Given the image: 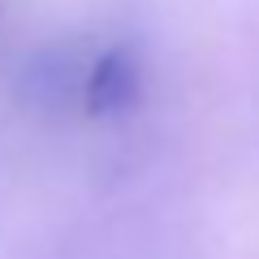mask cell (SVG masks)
Instances as JSON below:
<instances>
[{
    "label": "cell",
    "mask_w": 259,
    "mask_h": 259,
    "mask_svg": "<svg viewBox=\"0 0 259 259\" xmlns=\"http://www.w3.org/2000/svg\"><path fill=\"white\" fill-rule=\"evenodd\" d=\"M139 91H143V65L130 48H108L87 74V108L95 117L125 112L130 104H139Z\"/></svg>",
    "instance_id": "obj_1"
}]
</instances>
